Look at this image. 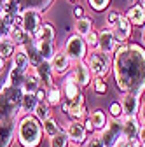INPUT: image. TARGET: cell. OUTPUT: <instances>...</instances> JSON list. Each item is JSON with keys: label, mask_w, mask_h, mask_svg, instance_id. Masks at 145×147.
Wrapping results in <instances>:
<instances>
[{"label": "cell", "mask_w": 145, "mask_h": 147, "mask_svg": "<svg viewBox=\"0 0 145 147\" xmlns=\"http://www.w3.org/2000/svg\"><path fill=\"white\" fill-rule=\"evenodd\" d=\"M112 74L121 93L142 96L145 93V47L121 44L112 56Z\"/></svg>", "instance_id": "6da1fadb"}, {"label": "cell", "mask_w": 145, "mask_h": 147, "mask_svg": "<svg viewBox=\"0 0 145 147\" xmlns=\"http://www.w3.org/2000/svg\"><path fill=\"white\" fill-rule=\"evenodd\" d=\"M44 131H42V123L35 117L33 114L30 116H21L16 124V142L19 147H39L42 144Z\"/></svg>", "instance_id": "7a4b0ae2"}, {"label": "cell", "mask_w": 145, "mask_h": 147, "mask_svg": "<svg viewBox=\"0 0 145 147\" xmlns=\"http://www.w3.org/2000/svg\"><path fill=\"white\" fill-rule=\"evenodd\" d=\"M21 98H23V89L11 86L7 81L0 88V123L17 119L21 110Z\"/></svg>", "instance_id": "3957f363"}, {"label": "cell", "mask_w": 145, "mask_h": 147, "mask_svg": "<svg viewBox=\"0 0 145 147\" xmlns=\"http://www.w3.org/2000/svg\"><path fill=\"white\" fill-rule=\"evenodd\" d=\"M86 63L91 70L93 77H101L105 79L108 74L112 70V56H108V54L95 49L91 53H87V58H86Z\"/></svg>", "instance_id": "277c9868"}, {"label": "cell", "mask_w": 145, "mask_h": 147, "mask_svg": "<svg viewBox=\"0 0 145 147\" xmlns=\"http://www.w3.org/2000/svg\"><path fill=\"white\" fill-rule=\"evenodd\" d=\"M61 107V114L68 119V121H84L87 117V110H86V100L84 95L81 93L77 98L74 100H61L60 103Z\"/></svg>", "instance_id": "5b68a950"}, {"label": "cell", "mask_w": 145, "mask_h": 147, "mask_svg": "<svg viewBox=\"0 0 145 147\" xmlns=\"http://www.w3.org/2000/svg\"><path fill=\"white\" fill-rule=\"evenodd\" d=\"M63 53L70 58L72 63L84 61L87 58V46L84 42V37H81L77 33L70 35L65 40V44H63Z\"/></svg>", "instance_id": "8992f818"}, {"label": "cell", "mask_w": 145, "mask_h": 147, "mask_svg": "<svg viewBox=\"0 0 145 147\" xmlns=\"http://www.w3.org/2000/svg\"><path fill=\"white\" fill-rule=\"evenodd\" d=\"M42 26V14L35 9H23L21 12V28L25 30V33L28 37H33L37 35V32L40 30Z\"/></svg>", "instance_id": "52a82bcc"}, {"label": "cell", "mask_w": 145, "mask_h": 147, "mask_svg": "<svg viewBox=\"0 0 145 147\" xmlns=\"http://www.w3.org/2000/svg\"><path fill=\"white\" fill-rule=\"evenodd\" d=\"M105 144V147H114L119 138H122V124L121 119H108V124L105 126V130L98 133Z\"/></svg>", "instance_id": "ba28073f"}, {"label": "cell", "mask_w": 145, "mask_h": 147, "mask_svg": "<svg viewBox=\"0 0 145 147\" xmlns=\"http://www.w3.org/2000/svg\"><path fill=\"white\" fill-rule=\"evenodd\" d=\"M65 133L70 140V144H74L75 147L84 145L87 140V131L84 130V124L82 121H66L65 126Z\"/></svg>", "instance_id": "9c48e42d"}, {"label": "cell", "mask_w": 145, "mask_h": 147, "mask_svg": "<svg viewBox=\"0 0 145 147\" xmlns=\"http://www.w3.org/2000/svg\"><path fill=\"white\" fill-rule=\"evenodd\" d=\"M121 109H122V117H138L140 112V96L131 93H121L119 98Z\"/></svg>", "instance_id": "30bf717a"}, {"label": "cell", "mask_w": 145, "mask_h": 147, "mask_svg": "<svg viewBox=\"0 0 145 147\" xmlns=\"http://www.w3.org/2000/svg\"><path fill=\"white\" fill-rule=\"evenodd\" d=\"M117 47H119V44H117L115 37H114V32L110 28H101L98 32V51L112 56Z\"/></svg>", "instance_id": "8fae6325"}, {"label": "cell", "mask_w": 145, "mask_h": 147, "mask_svg": "<svg viewBox=\"0 0 145 147\" xmlns=\"http://www.w3.org/2000/svg\"><path fill=\"white\" fill-rule=\"evenodd\" d=\"M2 9H4V14H2L4 23H5L9 28H12V26H14V21H16V18L21 16L25 5H23L21 0H7V2L2 5Z\"/></svg>", "instance_id": "7c38bea8"}, {"label": "cell", "mask_w": 145, "mask_h": 147, "mask_svg": "<svg viewBox=\"0 0 145 147\" xmlns=\"http://www.w3.org/2000/svg\"><path fill=\"white\" fill-rule=\"evenodd\" d=\"M72 76H74L75 82L81 86V89H86V88H89V86L93 84V74H91V70H89V67H87L86 60H84V61L75 63L74 72H72Z\"/></svg>", "instance_id": "4fadbf2b"}, {"label": "cell", "mask_w": 145, "mask_h": 147, "mask_svg": "<svg viewBox=\"0 0 145 147\" xmlns=\"http://www.w3.org/2000/svg\"><path fill=\"white\" fill-rule=\"evenodd\" d=\"M16 124L17 119L0 123V147H12L16 142Z\"/></svg>", "instance_id": "5bb4252c"}, {"label": "cell", "mask_w": 145, "mask_h": 147, "mask_svg": "<svg viewBox=\"0 0 145 147\" xmlns=\"http://www.w3.org/2000/svg\"><path fill=\"white\" fill-rule=\"evenodd\" d=\"M110 30L114 32V37H115L119 46L121 44H128V40L131 39V33H133V26H131V23L128 20H126V16H121L119 21L115 23V26L110 28Z\"/></svg>", "instance_id": "9a60e30c"}, {"label": "cell", "mask_w": 145, "mask_h": 147, "mask_svg": "<svg viewBox=\"0 0 145 147\" xmlns=\"http://www.w3.org/2000/svg\"><path fill=\"white\" fill-rule=\"evenodd\" d=\"M49 63H51V70H52L54 76H65V74L70 70V65H72L70 58L63 53V49H61V51H56L54 58H52Z\"/></svg>", "instance_id": "2e32d148"}, {"label": "cell", "mask_w": 145, "mask_h": 147, "mask_svg": "<svg viewBox=\"0 0 145 147\" xmlns=\"http://www.w3.org/2000/svg\"><path fill=\"white\" fill-rule=\"evenodd\" d=\"M121 124H122V137L128 138L130 142L138 138V131H140V119L138 117H121Z\"/></svg>", "instance_id": "e0dca14e"}, {"label": "cell", "mask_w": 145, "mask_h": 147, "mask_svg": "<svg viewBox=\"0 0 145 147\" xmlns=\"http://www.w3.org/2000/svg\"><path fill=\"white\" fill-rule=\"evenodd\" d=\"M87 117H89V121H91V124H93V130H95V135H98V133H101L103 130H105V126L108 124V114L105 112L103 109H95V110H91V114H87Z\"/></svg>", "instance_id": "ac0fdd59"}, {"label": "cell", "mask_w": 145, "mask_h": 147, "mask_svg": "<svg viewBox=\"0 0 145 147\" xmlns=\"http://www.w3.org/2000/svg\"><path fill=\"white\" fill-rule=\"evenodd\" d=\"M33 70L37 72V76H39V79H40V86H42L44 89H47L49 86L54 84V74H52V70H51V63H49V61H42L39 67H35Z\"/></svg>", "instance_id": "d6986e66"}, {"label": "cell", "mask_w": 145, "mask_h": 147, "mask_svg": "<svg viewBox=\"0 0 145 147\" xmlns=\"http://www.w3.org/2000/svg\"><path fill=\"white\" fill-rule=\"evenodd\" d=\"M39 88H42V86H40V79H39V76H37V72L32 68V70H28V72L25 74V77H23V84H21V89H23V93L35 95Z\"/></svg>", "instance_id": "ffe728a7"}, {"label": "cell", "mask_w": 145, "mask_h": 147, "mask_svg": "<svg viewBox=\"0 0 145 147\" xmlns=\"http://www.w3.org/2000/svg\"><path fill=\"white\" fill-rule=\"evenodd\" d=\"M61 93H63V98L65 100H74V98H77L81 93H82V89H81V86L75 82V79H74V76H66V79H65V82H63V89H61Z\"/></svg>", "instance_id": "44dd1931"}, {"label": "cell", "mask_w": 145, "mask_h": 147, "mask_svg": "<svg viewBox=\"0 0 145 147\" xmlns=\"http://www.w3.org/2000/svg\"><path fill=\"white\" fill-rule=\"evenodd\" d=\"M23 47H25V51H26V54H28V60H30V67H32V68L39 67V65L44 61L42 56H40V53H39V49H37V42H35L32 37H28V40L23 44Z\"/></svg>", "instance_id": "7402d4cb"}, {"label": "cell", "mask_w": 145, "mask_h": 147, "mask_svg": "<svg viewBox=\"0 0 145 147\" xmlns=\"http://www.w3.org/2000/svg\"><path fill=\"white\" fill-rule=\"evenodd\" d=\"M12 67L17 68V70H21V72H25V74L30 70V60H28V54H26L23 46H19L16 49L14 56H12Z\"/></svg>", "instance_id": "603a6c76"}, {"label": "cell", "mask_w": 145, "mask_h": 147, "mask_svg": "<svg viewBox=\"0 0 145 147\" xmlns=\"http://www.w3.org/2000/svg\"><path fill=\"white\" fill-rule=\"evenodd\" d=\"M126 20L131 23V26H143L145 25V7L131 5L126 12Z\"/></svg>", "instance_id": "cb8c5ba5"}, {"label": "cell", "mask_w": 145, "mask_h": 147, "mask_svg": "<svg viewBox=\"0 0 145 147\" xmlns=\"http://www.w3.org/2000/svg\"><path fill=\"white\" fill-rule=\"evenodd\" d=\"M39 105V100L35 95H30V93H23V98H21V110L19 114L21 116H30L35 112V109Z\"/></svg>", "instance_id": "d4e9b609"}, {"label": "cell", "mask_w": 145, "mask_h": 147, "mask_svg": "<svg viewBox=\"0 0 145 147\" xmlns=\"http://www.w3.org/2000/svg\"><path fill=\"white\" fill-rule=\"evenodd\" d=\"M42 131H44V137L51 140L52 137H56L58 133L63 131V126H61L56 119H54V117H49L47 121L42 123Z\"/></svg>", "instance_id": "484cf974"}, {"label": "cell", "mask_w": 145, "mask_h": 147, "mask_svg": "<svg viewBox=\"0 0 145 147\" xmlns=\"http://www.w3.org/2000/svg\"><path fill=\"white\" fill-rule=\"evenodd\" d=\"M37 42V49L40 53V56L44 61H51L54 58V54H56V46L54 42H49V40H35Z\"/></svg>", "instance_id": "4316f807"}, {"label": "cell", "mask_w": 145, "mask_h": 147, "mask_svg": "<svg viewBox=\"0 0 145 147\" xmlns=\"http://www.w3.org/2000/svg\"><path fill=\"white\" fill-rule=\"evenodd\" d=\"M63 100V93H61V88H58L56 84H52L46 89V102L51 105V107H56L60 105Z\"/></svg>", "instance_id": "83f0119b"}, {"label": "cell", "mask_w": 145, "mask_h": 147, "mask_svg": "<svg viewBox=\"0 0 145 147\" xmlns=\"http://www.w3.org/2000/svg\"><path fill=\"white\" fill-rule=\"evenodd\" d=\"M17 46L9 39V37H4V39H0V58H4V60H9L14 56V53H16Z\"/></svg>", "instance_id": "f1b7e54d"}, {"label": "cell", "mask_w": 145, "mask_h": 147, "mask_svg": "<svg viewBox=\"0 0 145 147\" xmlns=\"http://www.w3.org/2000/svg\"><path fill=\"white\" fill-rule=\"evenodd\" d=\"M54 37H56V30H54V26L49 25V23H42L40 30L37 32V35L33 37V40H49V42H54Z\"/></svg>", "instance_id": "f546056e"}, {"label": "cell", "mask_w": 145, "mask_h": 147, "mask_svg": "<svg viewBox=\"0 0 145 147\" xmlns=\"http://www.w3.org/2000/svg\"><path fill=\"white\" fill-rule=\"evenodd\" d=\"M75 33L81 35V37H86L89 32L93 30V18H89V16H84L81 18V20L75 21Z\"/></svg>", "instance_id": "4dcf8cb0"}, {"label": "cell", "mask_w": 145, "mask_h": 147, "mask_svg": "<svg viewBox=\"0 0 145 147\" xmlns=\"http://www.w3.org/2000/svg\"><path fill=\"white\" fill-rule=\"evenodd\" d=\"M21 2H23L25 9H35V11H39L42 14L44 11H47L52 5L54 0H21Z\"/></svg>", "instance_id": "1f68e13d"}, {"label": "cell", "mask_w": 145, "mask_h": 147, "mask_svg": "<svg viewBox=\"0 0 145 147\" xmlns=\"http://www.w3.org/2000/svg\"><path fill=\"white\" fill-rule=\"evenodd\" d=\"M52 107L44 100V102H39V105H37V109H35V112H33V116L37 117L40 123H44V121H47L49 117H52V110H51Z\"/></svg>", "instance_id": "d6a6232c"}, {"label": "cell", "mask_w": 145, "mask_h": 147, "mask_svg": "<svg viewBox=\"0 0 145 147\" xmlns=\"http://www.w3.org/2000/svg\"><path fill=\"white\" fill-rule=\"evenodd\" d=\"M9 39L19 47V46H23L26 40H28V35L25 33V30L21 28V26H12L11 30H9Z\"/></svg>", "instance_id": "836d02e7"}, {"label": "cell", "mask_w": 145, "mask_h": 147, "mask_svg": "<svg viewBox=\"0 0 145 147\" xmlns=\"http://www.w3.org/2000/svg\"><path fill=\"white\" fill-rule=\"evenodd\" d=\"M23 77H25V72H21V70H17V68H11V72H9V76H7V82L11 84V86H16V88H21V84H23Z\"/></svg>", "instance_id": "e575fe53"}, {"label": "cell", "mask_w": 145, "mask_h": 147, "mask_svg": "<svg viewBox=\"0 0 145 147\" xmlns=\"http://www.w3.org/2000/svg\"><path fill=\"white\" fill-rule=\"evenodd\" d=\"M49 145L51 147H70V140H68V137L65 133V128H63L61 133H58L56 137H52L49 140Z\"/></svg>", "instance_id": "d590c367"}, {"label": "cell", "mask_w": 145, "mask_h": 147, "mask_svg": "<svg viewBox=\"0 0 145 147\" xmlns=\"http://www.w3.org/2000/svg\"><path fill=\"white\" fill-rule=\"evenodd\" d=\"M87 5L95 12H105L110 5V0H87Z\"/></svg>", "instance_id": "8d00e7d4"}, {"label": "cell", "mask_w": 145, "mask_h": 147, "mask_svg": "<svg viewBox=\"0 0 145 147\" xmlns=\"http://www.w3.org/2000/svg\"><path fill=\"white\" fill-rule=\"evenodd\" d=\"M122 14L117 11V9H110L107 12V18H105V23H107V28H114L115 26V23L119 21V18H121Z\"/></svg>", "instance_id": "74e56055"}, {"label": "cell", "mask_w": 145, "mask_h": 147, "mask_svg": "<svg viewBox=\"0 0 145 147\" xmlns=\"http://www.w3.org/2000/svg\"><path fill=\"white\" fill-rule=\"evenodd\" d=\"M84 42H86L87 47H91L93 51L98 49V32H96V30H91V32L84 37Z\"/></svg>", "instance_id": "f35d334b"}, {"label": "cell", "mask_w": 145, "mask_h": 147, "mask_svg": "<svg viewBox=\"0 0 145 147\" xmlns=\"http://www.w3.org/2000/svg\"><path fill=\"white\" fill-rule=\"evenodd\" d=\"M93 89L96 91L98 95H105L107 91H108V86H107L105 79H101V77H93Z\"/></svg>", "instance_id": "ab89813d"}, {"label": "cell", "mask_w": 145, "mask_h": 147, "mask_svg": "<svg viewBox=\"0 0 145 147\" xmlns=\"http://www.w3.org/2000/svg\"><path fill=\"white\" fill-rule=\"evenodd\" d=\"M108 116H110V119H121L122 117V109H121L119 102H112L108 105Z\"/></svg>", "instance_id": "60d3db41"}, {"label": "cell", "mask_w": 145, "mask_h": 147, "mask_svg": "<svg viewBox=\"0 0 145 147\" xmlns=\"http://www.w3.org/2000/svg\"><path fill=\"white\" fill-rule=\"evenodd\" d=\"M84 147H105V144H103V140H101L100 135H93L91 138H87V140H86Z\"/></svg>", "instance_id": "b9f144b4"}, {"label": "cell", "mask_w": 145, "mask_h": 147, "mask_svg": "<svg viewBox=\"0 0 145 147\" xmlns=\"http://www.w3.org/2000/svg\"><path fill=\"white\" fill-rule=\"evenodd\" d=\"M9 26L4 23V20H0V39H4V37H9Z\"/></svg>", "instance_id": "7bdbcfd3"}, {"label": "cell", "mask_w": 145, "mask_h": 147, "mask_svg": "<svg viewBox=\"0 0 145 147\" xmlns=\"http://www.w3.org/2000/svg\"><path fill=\"white\" fill-rule=\"evenodd\" d=\"M138 142L145 147V124H140V131H138Z\"/></svg>", "instance_id": "ee69618b"}, {"label": "cell", "mask_w": 145, "mask_h": 147, "mask_svg": "<svg viewBox=\"0 0 145 147\" xmlns=\"http://www.w3.org/2000/svg\"><path fill=\"white\" fill-rule=\"evenodd\" d=\"M82 124H84V130H86L87 133H95V130H93V124H91V121H89V117H86V119L82 121Z\"/></svg>", "instance_id": "f6af8a7d"}, {"label": "cell", "mask_w": 145, "mask_h": 147, "mask_svg": "<svg viewBox=\"0 0 145 147\" xmlns=\"http://www.w3.org/2000/svg\"><path fill=\"white\" fill-rule=\"evenodd\" d=\"M114 147H131V142H130L128 138H124V137H122V138L117 140V144H115Z\"/></svg>", "instance_id": "bcb514c9"}, {"label": "cell", "mask_w": 145, "mask_h": 147, "mask_svg": "<svg viewBox=\"0 0 145 147\" xmlns=\"http://www.w3.org/2000/svg\"><path fill=\"white\" fill-rule=\"evenodd\" d=\"M35 96H37L39 102H44V100H46V89H44V88H39L37 93H35Z\"/></svg>", "instance_id": "7dc6e473"}, {"label": "cell", "mask_w": 145, "mask_h": 147, "mask_svg": "<svg viewBox=\"0 0 145 147\" xmlns=\"http://www.w3.org/2000/svg\"><path fill=\"white\" fill-rule=\"evenodd\" d=\"M74 16L77 18V20H81V18H84V16H86V14H84V9H82L81 5H77V7L74 9Z\"/></svg>", "instance_id": "c3c4849f"}, {"label": "cell", "mask_w": 145, "mask_h": 147, "mask_svg": "<svg viewBox=\"0 0 145 147\" xmlns=\"http://www.w3.org/2000/svg\"><path fill=\"white\" fill-rule=\"evenodd\" d=\"M138 116H140V123L145 124V103L140 105V112H138Z\"/></svg>", "instance_id": "681fc988"}, {"label": "cell", "mask_w": 145, "mask_h": 147, "mask_svg": "<svg viewBox=\"0 0 145 147\" xmlns=\"http://www.w3.org/2000/svg\"><path fill=\"white\" fill-rule=\"evenodd\" d=\"M5 67H7V60H4V58H0V74H4Z\"/></svg>", "instance_id": "f907efd6"}, {"label": "cell", "mask_w": 145, "mask_h": 147, "mask_svg": "<svg viewBox=\"0 0 145 147\" xmlns=\"http://www.w3.org/2000/svg\"><path fill=\"white\" fill-rule=\"evenodd\" d=\"M133 5H140V7H145V0H133Z\"/></svg>", "instance_id": "816d5d0a"}, {"label": "cell", "mask_w": 145, "mask_h": 147, "mask_svg": "<svg viewBox=\"0 0 145 147\" xmlns=\"http://www.w3.org/2000/svg\"><path fill=\"white\" fill-rule=\"evenodd\" d=\"M131 147H143V145H142V144L138 142V138H136V140H133V142H131Z\"/></svg>", "instance_id": "f5cc1de1"}, {"label": "cell", "mask_w": 145, "mask_h": 147, "mask_svg": "<svg viewBox=\"0 0 145 147\" xmlns=\"http://www.w3.org/2000/svg\"><path fill=\"white\" fill-rule=\"evenodd\" d=\"M142 44L145 46V26L142 28Z\"/></svg>", "instance_id": "db71d44e"}, {"label": "cell", "mask_w": 145, "mask_h": 147, "mask_svg": "<svg viewBox=\"0 0 145 147\" xmlns=\"http://www.w3.org/2000/svg\"><path fill=\"white\" fill-rule=\"evenodd\" d=\"M2 14H4V9H2V4H0V20H2Z\"/></svg>", "instance_id": "11a10c76"}, {"label": "cell", "mask_w": 145, "mask_h": 147, "mask_svg": "<svg viewBox=\"0 0 145 147\" xmlns=\"http://www.w3.org/2000/svg\"><path fill=\"white\" fill-rule=\"evenodd\" d=\"M5 2H7V0H0V4H2V5H4V4H5Z\"/></svg>", "instance_id": "9f6ffc18"}, {"label": "cell", "mask_w": 145, "mask_h": 147, "mask_svg": "<svg viewBox=\"0 0 145 147\" xmlns=\"http://www.w3.org/2000/svg\"><path fill=\"white\" fill-rule=\"evenodd\" d=\"M68 2H77V0H68Z\"/></svg>", "instance_id": "6f0895ef"}]
</instances>
